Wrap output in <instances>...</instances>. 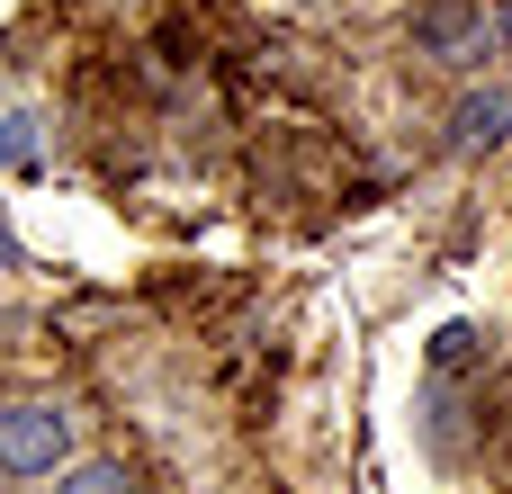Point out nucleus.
<instances>
[{"instance_id":"f257e3e1","label":"nucleus","mask_w":512,"mask_h":494,"mask_svg":"<svg viewBox=\"0 0 512 494\" xmlns=\"http://www.w3.org/2000/svg\"><path fill=\"white\" fill-rule=\"evenodd\" d=\"M72 450V414L63 405H0V468L9 477H45Z\"/></svg>"},{"instance_id":"f03ea898","label":"nucleus","mask_w":512,"mask_h":494,"mask_svg":"<svg viewBox=\"0 0 512 494\" xmlns=\"http://www.w3.org/2000/svg\"><path fill=\"white\" fill-rule=\"evenodd\" d=\"M477 36H486V9L477 0H423L414 9V54H432V63H468Z\"/></svg>"},{"instance_id":"7ed1b4c3","label":"nucleus","mask_w":512,"mask_h":494,"mask_svg":"<svg viewBox=\"0 0 512 494\" xmlns=\"http://www.w3.org/2000/svg\"><path fill=\"white\" fill-rule=\"evenodd\" d=\"M512 135V90H468L450 108V153H495Z\"/></svg>"},{"instance_id":"20e7f679","label":"nucleus","mask_w":512,"mask_h":494,"mask_svg":"<svg viewBox=\"0 0 512 494\" xmlns=\"http://www.w3.org/2000/svg\"><path fill=\"white\" fill-rule=\"evenodd\" d=\"M468 369H486V333H477V324H441V333H432V378L459 387Z\"/></svg>"},{"instance_id":"39448f33","label":"nucleus","mask_w":512,"mask_h":494,"mask_svg":"<svg viewBox=\"0 0 512 494\" xmlns=\"http://www.w3.org/2000/svg\"><path fill=\"white\" fill-rule=\"evenodd\" d=\"M63 494H144V477H135L126 459H81V468L63 477Z\"/></svg>"},{"instance_id":"423d86ee","label":"nucleus","mask_w":512,"mask_h":494,"mask_svg":"<svg viewBox=\"0 0 512 494\" xmlns=\"http://www.w3.org/2000/svg\"><path fill=\"white\" fill-rule=\"evenodd\" d=\"M36 162H45L36 117H0V171H36Z\"/></svg>"},{"instance_id":"0eeeda50","label":"nucleus","mask_w":512,"mask_h":494,"mask_svg":"<svg viewBox=\"0 0 512 494\" xmlns=\"http://www.w3.org/2000/svg\"><path fill=\"white\" fill-rule=\"evenodd\" d=\"M495 36H504V45H512V9H495Z\"/></svg>"}]
</instances>
